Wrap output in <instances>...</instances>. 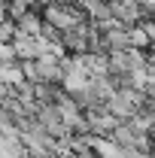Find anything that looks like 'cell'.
Listing matches in <instances>:
<instances>
[{
    "label": "cell",
    "instance_id": "1",
    "mask_svg": "<svg viewBox=\"0 0 155 158\" xmlns=\"http://www.w3.org/2000/svg\"><path fill=\"white\" fill-rule=\"evenodd\" d=\"M143 100H146V88L137 91V88H116L110 98H107V110L119 118V122H128V118L143 110Z\"/></svg>",
    "mask_w": 155,
    "mask_h": 158
},
{
    "label": "cell",
    "instance_id": "2",
    "mask_svg": "<svg viewBox=\"0 0 155 158\" xmlns=\"http://www.w3.org/2000/svg\"><path fill=\"white\" fill-rule=\"evenodd\" d=\"M61 46L67 55H85L88 52V21H82L70 31H61Z\"/></svg>",
    "mask_w": 155,
    "mask_h": 158
},
{
    "label": "cell",
    "instance_id": "3",
    "mask_svg": "<svg viewBox=\"0 0 155 158\" xmlns=\"http://www.w3.org/2000/svg\"><path fill=\"white\" fill-rule=\"evenodd\" d=\"M110 9H113V19L122 21V24H137V21H143V6H140V0H116V3H110Z\"/></svg>",
    "mask_w": 155,
    "mask_h": 158
},
{
    "label": "cell",
    "instance_id": "4",
    "mask_svg": "<svg viewBox=\"0 0 155 158\" xmlns=\"http://www.w3.org/2000/svg\"><path fill=\"white\" fill-rule=\"evenodd\" d=\"M40 27H43V15H40L37 6H31V9H24L19 19H15V31L21 34H27V37H37Z\"/></svg>",
    "mask_w": 155,
    "mask_h": 158
},
{
    "label": "cell",
    "instance_id": "5",
    "mask_svg": "<svg viewBox=\"0 0 155 158\" xmlns=\"http://www.w3.org/2000/svg\"><path fill=\"white\" fill-rule=\"evenodd\" d=\"M9 46H12V52H15V61H19V58H37L34 37H27V34H21V31H15V34H12Z\"/></svg>",
    "mask_w": 155,
    "mask_h": 158
},
{
    "label": "cell",
    "instance_id": "6",
    "mask_svg": "<svg viewBox=\"0 0 155 158\" xmlns=\"http://www.w3.org/2000/svg\"><path fill=\"white\" fill-rule=\"evenodd\" d=\"M128 43H131L134 49H149V37H146V31H143V24H140V21L128 27Z\"/></svg>",
    "mask_w": 155,
    "mask_h": 158
},
{
    "label": "cell",
    "instance_id": "7",
    "mask_svg": "<svg viewBox=\"0 0 155 158\" xmlns=\"http://www.w3.org/2000/svg\"><path fill=\"white\" fill-rule=\"evenodd\" d=\"M0 79H3V82H6L9 88H12V85H19L24 76H21L19 64H15V61H9V64H3V67H0Z\"/></svg>",
    "mask_w": 155,
    "mask_h": 158
},
{
    "label": "cell",
    "instance_id": "8",
    "mask_svg": "<svg viewBox=\"0 0 155 158\" xmlns=\"http://www.w3.org/2000/svg\"><path fill=\"white\" fill-rule=\"evenodd\" d=\"M15 64H19L21 76L27 79V82H37V61H34V58H19Z\"/></svg>",
    "mask_w": 155,
    "mask_h": 158
},
{
    "label": "cell",
    "instance_id": "9",
    "mask_svg": "<svg viewBox=\"0 0 155 158\" xmlns=\"http://www.w3.org/2000/svg\"><path fill=\"white\" fill-rule=\"evenodd\" d=\"M73 155H76V158H97V152L91 149V146H85V149H76Z\"/></svg>",
    "mask_w": 155,
    "mask_h": 158
},
{
    "label": "cell",
    "instance_id": "10",
    "mask_svg": "<svg viewBox=\"0 0 155 158\" xmlns=\"http://www.w3.org/2000/svg\"><path fill=\"white\" fill-rule=\"evenodd\" d=\"M9 91H12V88H9V85H6V82H3V79H0V100L6 98V94H9Z\"/></svg>",
    "mask_w": 155,
    "mask_h": 158
}]
</instances>
